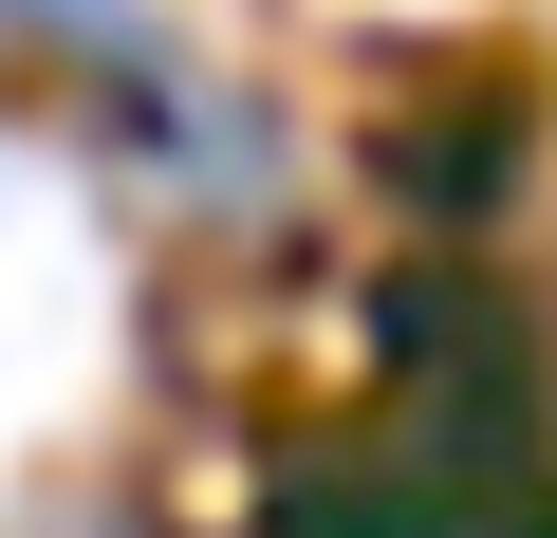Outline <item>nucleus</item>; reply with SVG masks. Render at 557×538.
<instances>
[{"label": "nucleus", "instance_id": "nucleus-1", "mask_svg": "<svg viewBox=\"0 0 557 538\" xmlns=\"http://www.w3.org/2000/svg\"><path fill=\"white\" fill-rule=\"evenodd\" d=\"M112 372V241L75 204V167H38L20 130H0V464L57 446Z\"/></svg>", "mask_w": 557, "mask_h": 538}]
</instances>
